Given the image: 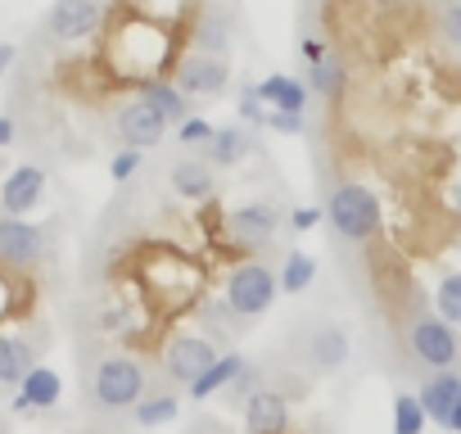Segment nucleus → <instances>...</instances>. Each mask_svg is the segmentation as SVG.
<instances>
[{
	"instance_id": "obj_20",
	"label": "nucleus",
	"mask_w": 461,
	"mask_h": 434,
	"mask_svg": "<svg viewBox=\"0 0 461 434\" xmlns=\"http://www.w3.org/2000/svg\"><path fill=\"white\" fill-rule=\"evenodd\" d=\"M172 190H176L181 199L203 203V199H212V194H217V176H212V167H208V163H199V158H181V163L172 167Z\"/></svg>"
},
{
	"instance_id": "obj_30",
	"label": "nucleus",
	"mask_w": 461,
	"mask_h": 434,
	"mask_svg": "<svg viewBox=\"0 0 461 434\" xmlns=\"http://www.w3.org/2000/svg\"><path fill=\"white\" fill-rule=\"evenodd\" d=\"M140 163H145L140 149H118V154L109 158V176H113V181H131V176L140 172Z\"/></svg>"
},
{
	"instance_id": "obj_1",
	"label": "nucleus",
	"mask_w": 461,
	"mask_h": 434,
	"mask_svg": "<svg viewBox=\"0 0 461 434\" xmlns=\"http://www.w3.org/2000/svg\"><path fill=\"white\" fill-rule=\"evenodd\" d=\"M326 222L335 227V236L339 240H371L375 231H380V222H384V208H380V199L362 185V181H344V185H335L330 190V203H326Z\"/></svg>"
},
{
	"instance_id": "obj_3",
	"label": "nucleus",
	"mask_w": 461,
	"mask_h": 434,
	"mask_svg": "<svg viewBox=\"0 0 461 434\" xmlns=\"http://www.w3.org/2000/svg\"><path fill=\"white\" fill-rule=\"evenodd\" d=\"M140 398H145V366L127 353L100 357L91 375V402L104 411H122V407H136Z\"/></svg>"
},
{
	"instance_id": "obj_14",
	"label": "nucleus",
	"mask_w": 461,
	"mask_h": 434,
	"mask_svg": "<svg viewBox=\"0 0 461 434\" xmlns=\"http://www.w3.org/2000/svg\"><path fill=\"white\" fill-rule=\"evenodd\" d=\"M290 425V398L281 389H254L245 398V429L249 434H285Z\"/></svg>"
},
{
	"instance_id": "obj_7",
	"label": "nucleus",
	"mask_w": 461,
	"mask_h": 434,
	"mask_svg": "<svg viewBox=\"0 0 461 434\" xmlns=\"http://www.w3.org/2000/svg\"><path fill=\"white\" fill-rule=\"evenodd\" d=\"M100 23H104L100 0H55L46 14V32L55 41H86L100 32Z\"/></svg>"
},
{
	"instance_id": "obj_33",
	"label": "nucleus",
	"mask_w": 461,
	"mask_h": 434,
	"mask_svg": "<svg viewBox=\"0 0 461 434\" xmlns=\"http://www.w3.org/2000/svg\"><path fill=\"white\" fill-rule=\"evenodd\" d=\"M317 222H326V208L303 203V208H294V212H290V227H294V231H312Z\"/></svg>"
},
{
	"instance_id": "obj_26",
	"label": "nucleus",
	"mask_w": 461,
	"mask_h": 434,
	"mask_svg": "<svg viewBox=\"0 0 461 434\" xmlns=\"http://www.w3.org/2000/svg\"><path fill=\"white\" fill-rule=\"evenodd\" d=\"M425 429V407L416 393H393V425L389 434H420Z\"/></svg>"
},
{
	"instance_id": "obj_27",
	"label": "nucleus",
	"mask_w": 461,
	"mask_h": 434,
	"mask_svg": "<svg viewBox=\"0 0 461 434\" xmlns=\"http://www.w3.org/2000/svg\"><path fill=\"white\" fill-rule=\"evenodd\" d=\"M434 303H438V317L447 326H461V272H447L434 290Z\"/></svg>"
},
{
	"instance_id": "obj_25",
	"label": "nucleus",
	"mask_w": 461,
	"mask_h": 434,
	"mask_svg": "<svg viewBox=\"0 0 461 434\" xmlns=\"http://www.w3.org/2000/svg\"><path fill=\"white\" fill-rule=\"evenodd\" d=\"M344 86H348L344 64L326 59V64H312V68H308V91H312V95H321V100H339Z\"/></svg>"
},
{
	"instance_id": "obj_4",
	"label": "nucleus",
	"mask_w": 461,
	"mask_h": 434,
	"mask_svg": "<svg viewBox=\"0 0 461 434\" xmlns=\"http://www.w3.org/2000/svg\"><path fill=\"white\" fill-rule=\"evenodd\" d=\"M407 348H411V357L425 366V371H447L452 362H456V330L434 312H425V317H416L411 326H407Z\"/></svg>"
},
{
	"instance_id": "obj_11",
	"label": "nucleus",
	"mask_w": 461,
	"mask_h": 434,
	"mask_svg": "<svg viewBox=\"0 0 461 434\" xmlns=\"http://www.w3.org/2000/svg\"><path fill=\"white\" fill-rule=\"evenodd\" d=\"M303 362L317 371V375H335L344 362H348V335L344 326L335 321H317L303 339Z\"/></svg>"
},
{
	"instance_id": "obj_6",
	"label": "nucleus",
	"mask_w": 461,
	"mask_h": 434,
	"mask_svg": "<svg viewBox=\"0 0 461 434\" xmlns=\"http://www.w3.org/2000/svg\"><path fill=\"white\" fill-rule=\"evenodd\" d=\"M217 362V344L203 339V335H172L167 348H163V371L176 380V384H194L208 366Z\"/></svg>"
},
{
	"instance_id": "obj_2",
	"label": "nucleus",
	"mask_w": 461,
	"mask_h": 434,
	"mask_svg": "<svg viewBox=\"0 0 461 434\" xmlns=\"http://www.w3.org/2000/svg\"><path fill=\"white\" fill-rule=\"evenodd\" d=\"M281 294V281L267 263H240L236 272L226 276V290H221V303L230 308V317L236 321H254L263 312H272Z\"/></svg>"
},
{
	"instance_id": "obj_32",
	"label": "nucleus",
	"mask_w": 461,
	"mask_h": 434,
	"mask_svg": "<svg viewBox=\"0 0 461 434\" xmlns=\"http://www.w3.org/2000/svg\"><path fill=\"white\" fill-rule=\"evenodd\" d=\"M438 28H443V37H447L452 46H461V0H447V5H443Z\"/></svg>"
},
{
	"instance_id": "obj_21",
	"label": "nucleus",
	"mask_w": 461,
	"mask_h": 434,
	"mask_svg": "<svg viewBox=\"0 0 461 434\" xmlns=\"http://www.w3.org/2000/svg\"><path fill=\"white\" fill-rule=\"evenodd\" d=\"M249 362L240 357V353H217V362L190 384V398H208V393H221V389H230L236 384V375L245 371Z\"/></svg>"
},
{
	"instance_id": "obj_24",
	"label": "nucleus",
	"mask_w": 461,
	"mask_h": 434,
	"mask_svg": "<svg viewBox=\"0 0 461 434\" xmlns=\"http://www.w3.org/2000/svg\"><path fill=\"white\" fill-rule=\"evenodd\" d=\"M281 294H303L312 281H317V263L303 254V249H290L285 254V263H281Z\"/></svg>"
},
{
	"instance_id": "obj_13",
	"label": "nucleus",
	"mask_w": 461,
	"mask_h": 434,
	"mask_svg": "<svg viewBox=\"0 0 461 434\" xmlns=\"http://www.w3.org/2000/svg\"><path fill=\"white\" fill-rule=\"evenodd\" d=\"M59 398H64V380H59V371H50V366H41V362H37V366L23 375V384H19V393H14L10 411H19V416L50 411V407H59Z\"/></svg>"
},
{
	"instance_id": "obj_15",
	"label": "nucleus",
	"mask_w": 461,
	"mask_h": 434,
	"mask_svg": "<svg viewBox=\"0 0 461 434\" xmlns=\"http://www.w3.org/2000/svg\"><path fill=\"white\" fill-rule=\"evenodd\" d=\"M140 100L163 118V122H185L190 118V95L176 86V82H167V77H140Z\"/></svg>"
},
{
	"instance_id": "obj_38",
	"label": "nucleus",
	"mask_w": 461,
	"mask_h": 434,
	"mask_svg": "<svg viewBox=\"0 0 461 434\" xmlns=\"http://www.w3.org/2000/svg\"><path fill=\"white\" fill-rule=\"evenodd\" d=\"M443 429H447V434H461V393H456V402H452V411H447Z\"/></svg>"
},
{
	"instance_id": "obj_39",
	"label": "nucleus",
	"mask_w": 461,
	"mask_h": 434,
	"mask_svg": "<svg viewBox=\"0 0 461 434\" xmlns=\"http://www.w3.org/2000/svg\"><path fill=\"white\" fill-rule=\"evenodd\" d=\"M452 203H456V208H461V181H456V185H452Z\"/></svg>"
},
{
	"instance_id": "obj_23",
	"label": "nucleus",
	"mask_w": 461,
	"mask_h": 434,
	"mask_svg": "<svg viewBox=\"0 0 461 434\" xmlns=\"http://www.w3.org/2000/svg\"><path fill=\"white\" fill-rule=\"evenodd\" d=\"M176 411H181V398H176V393H145V398L131 407L136 425H145V429L172 425V420H176Z\"/></svg>"
},
{
	"instance_id": "obj_35",
	"label": "nucleus",
	"mask_w": 461,
	"mask_h": 434,
	"mask_svg": "<svg viewBox=\"0 0 461 434\" xmlns=\"http://www.w3.org/2000/svg\"><path fill=\"white\" fill-rule=\"evenodd\" d=\"M254 389H263V384H258V371H254V366H245V371L236 375V384H230V393H236V398H249Z\"/></svg>"
},
{
	"instance_id": "obj_19",
	"label": "nucleus",
	"mask_w": 461,
	"mask_h": 434,
	"mask_svg": "<svg viewBox=\"0 0 461 434\" xmlns=\"http://www.w3.org/2000/svg\"><path fill=\"white\" fill-rule=\"evenodd\" d=\"M37 366V348L23 335H0V384H23V375Z\"/></svg>"
},
{
	"instance_id": "obj_22",
	"label": "nucleus",
	"mask_w": 461,
	"mask_h": 434,
	"mask_svg": "<svg viewBox=\"0 0 461 434\" xmlns=\"http://www.w3.org/2000/svg\"><path fill=\"white\" fill-rule=\"evenodd\" d=\"M194 50H199V55H212V59H226V50H230V28H226V19H221L217 10H208V14L194 23Z\"/></svg>"
},
{
	"instance_id": "obj_12",
	"label": "nucleus",
	"mask_w": 461,
	"mask_h": 434,
	"mask_svg": "<svg viewBox=\"0 0 461 434\" xmlns=\"http://www.w3.org/2000/svg\"><path fill=\"white\" fill-rule=\"evenodd\" d=\"M41 199H46V172L32 167V163L14 167L5 181H0V208H5L10 217H28Z\"/></svg>"
},
{
	"instance_id": "obj_34",
	"label": "nucleus",
	"mask_w": 461,
	"mask_h": 434,
	"mask_svg": "<svg viewBox=\"0 0 461 434\" xmlns=\"http://www.w3.org/2000/svg\"><path fill=\"white\" fill-rule=\"evenodd\" d=\"M299 55L308 59V68H312V64H326V59H330V50H326V41H321V37H303V41H299Z\"/></svg>"
},
{
	"instance_id": "obj_17",
	"label": "nucleus",
	"mask_w": 461,
	"mask_h": 434,
	"mask_svg": "<svg viewBox=\"0 0 461 434\" xmlns=\"http://www.w3.org/2000/svg\"><path fill=\"white\" fill-rule=\"evenodd\" d=\"M258 95H263V104L267 109H285V113H308V82H299V77H290V73H272V77H263L258 82Z\"/></svg>"
},
{
	"instance_id": "obj_36",
	"label": "nucleus",
	"mask_w": 461,
	"mask_h": 434,
	"mask_svg": "<svg viewBox=\"0 0 461 434\" xmlns=\"http://www.w3.org/2000/svg\"><path fill=\"white\" fill-rule=\"evenodd\" d=\"M14 59H19V46H10V41H0V77H5V73L14 68Z\"/></svg>"
},
{
	"instance_id": "obj_9",
	"label": "nucleus",
	"mask_w": 461,
	"mask_h": 434,
	"mask_svg": "<svg viewBox=\"0 0 461 434\" xmlns=\"http://www.w3.org/2000/svg\"><path fill=\"white\" fill-rule=\"evenodd\" d=\"M113 127H118V140H122V149H154L158 140H163V131H167V122L136 95L131 104H122L118 109V118H113Z\"/></svg>"
},
{
	"instance_id": "obj_10",
	"label": "nucleus",
	"mask_w": 461,
	"mask_h": 434,
	"mask_svg": "<svg viewBox=\"0 0 461 434\" xmlns=\"http://www.w3.org/2000/svg\"><path fill=\"white\" fill-rule=\"evenodd\" d=\"M226 227H230V236H236V245L263 249V245H272V236L281 231V212H276L272 203H240V208H230Z\"/></svg>"
},
{
	"instance_id": "obj_16",
	"label": "nucleus",
	"mask_w": 461,
	"mask_h": 434,
	"mask_svg": "<svg viewBox=\"0 0 461 434\" xmlns=\"http://www.w3.org/2000/svg\"><path fill=\"white\" fill-rule=\"evenodd\" d=\"M456 393H461V375L447 366V371H429L425 375V384H420V407H425V420H434V425H443L447 420V411H452V402H456Z\"/></svg>"
},
{
	"instance_id": "obj_8",
	"label": "nucleus",
	"mask_w": 461,
	"mask_h": 434,
	"mask_svg": "<svg viewBox=\"0 0 461 434\" xmlns=\"http://www.w3.org/2000/svg\"><path fill=\"white\" fill-rule=\"evenodd\" d=\"M226 82H230V68H226V59H212V55H185L181 64H176V86L194 100H212V95H221L226 91Z\"/></svg>"
},
{
	"instance_id": "obj_31",
	"label": "nucleus",
	"mask_w": 461,
	"mask_h": 434,
	"mask_svg": "<svg viewBox=\"0 0 461 434\" xmlns=\"http://www.w3.org/2000/svg\"><path fill=\"white\" fill-rule=\"evenodd\" d=\"M267 127H272V131H281V136H303V131H308V118H303V113L272 109V113H267Z\"/></svg>"
},
{
	"instance_id": "obj_5",
	"label": "nucleus",
	"mask_w": 461,
	"mask_h": 434,
	"mask_svg": "<svg viewBox=\"0 0 461 434\" xmlns=\"http://www.w3.org/2000/svg\"><path fill=\"white\" fill-rule=\"evenodd\" d=\"M46 258V231L28 217H10L0 212V263L10 272H28Z\"/></svg>"
},
{
	"instance_id": "obj_28",
	"label": "nucleus",
	"mask_w": 461,
	"mask_h": 434,
	"mask_svg": "<svg viewBox=\"0 0 461 434\" xmlns=\"http://www.w3.org/2000/svg\"><path fill=\"white\" fill-rule=\"evenodd\" d=\"M236 113H240V122H249V127H267V104H263V95H258V86H245L240 91V104H236Z\"/></svg>"
},
{
	"instance_id": "obj_18",
	"label": "nucleus",
	"mask_w": 461,
	"mask_h": 434,
	"mask_svg": "<svg viewBox=\"0 0 461 434\" xmlns=\"http://www.w3.org/2000/svg\"><path fill=\"white\" fill-rule=\"evenodd\" d=\"M254 149V136L245 127H217L208 140V167H240Z\"/></svg>"
},
{
	"instance_id": "obj_29",
	"label": "nucleus",
	"mask_w": 461,
	"mask_h": 434,
	"mask_svg": "<svg viewBox=\"0 0 461 434\" xmlns=\"http://www.w3.org/2000/svg\"><path fill=\"white\" fill-rule=\"evenodd\" d=\"M212 131H217V127H212L208 118H194V113H190V118L176 127V140H181V145H208Z\"/></svg>"
},
{
	"instance_id": "obj_37",
	"label": "nucleus",
	"mask_w": 461,
	"mask_h": 434,
	"mask_svg": "<svg viewBox=\"0 0 461 434\" xmlns=\"http://www.w3.org/2000/svg\"><path fill=\"white\" fill-rule=\"evenodd\" d=\"M14 136H19V122L14 118H0V149H10Z\"/></svg>"
}]
</instances>
